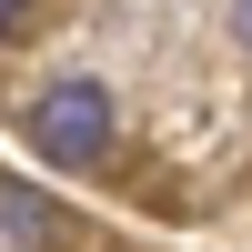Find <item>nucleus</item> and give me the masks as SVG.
<instances>
[{"label": "nucleus", "mask_w": 252, "mask_h": 252, "mask_svg": "<svg viewBox=\"0 0 252 252\" xmlns=\"http://www.w3.org/2000/svg\"><path fill=\"white\" fill-rule=\"evenodd\" d=\"M0 232H10V242H51L61 212H51L40 192H20V182H0Z\"/></svg>", "instance_id": "f03ea898"}, {"label": "nucleus", "mask_w": 252, "mask_h": 252, "mask_svg": "<svg viewBox=\"0 0 252 252\" xmlns=\"http://www.w3.org/2000/svg\"><path fill=\"white\" fill-rule=\"evenodd\" d=\"M232 31H242V51H252V0H232Z\"/></svg>", "instance_id": "20e7f679"}, {"label": "nucleus", "mask_w": 252, "mask_h": 252, "mask_svg": "<svg viewBox=\"0 0 252 252\" xmlns=\"http://www.w3.org/2000/svg\"><path fill=\"white\" fill-rule=\"evenodd\" d=\"M20 20H31V0H0V40H10V31H20Z\"/></svg>", "instance_id": "7ed1b4c3"}, {"label": "nucleus", "mask_w": 252, "mask_h": 252, "mask_svg": "<svg viewBox=\"0 0 252 252\" xmlns=\"http://www.w3.org/2000/svg\"><path fill=\"white\" fill-rule=\"evenodd\" d=\"M31 152L61 161V172H91V161L111 152V91H101V81H51V91L31 101Z\"/></svg>", "instance_id": "f257e3e1"}]
</instances>
